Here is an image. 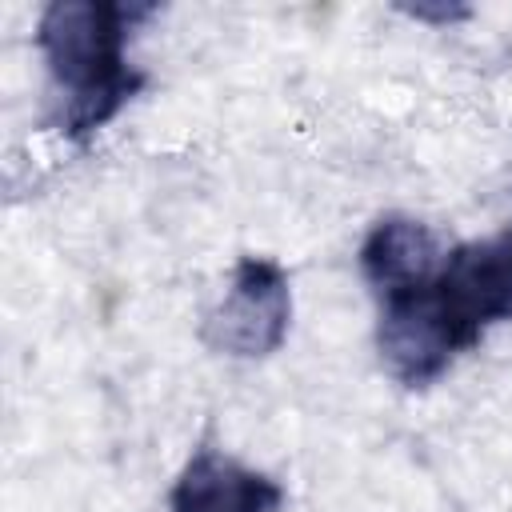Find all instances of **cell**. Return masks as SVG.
Returning <instances> with one entry per match:
<instances>
[{
	"instance_id": "1",
	"label": "cell",
	"mask_w": 512,
	"mask_h": 512,
	"mask_svg": "<svg viewBox=\"0 0 512 512\" xmlns=\"http://www.w3.org/2000/svg\"><path fill=\"white\" fill-rule=\"evenodd\" d=\"M128 24L132 12L116 0H56L40 12L36 44L56 88V128L64 136H92L144 88V76L124 56Z\"/></svg>"
},
{
	"instance_id": "2",
	"label": "cell",
	"mask_w": 512,
	"mask_h": 512,
	"mask_svg": "<svg viewBox=\"0 0 512 512\" xmlns=\"http://www.w3.org/2000/svg\"><path fill=\"white\" fill-rule=\"evenodd\" d=\"M292 324V288L288 272L268 256H244L232 268L228 292L200 324V340L236 360L272 356Z\"/></svg>"
},
{
	"instance_id": "3",
	"label": "cell",
	"mask_w": 512,
	"mask_h": 512,
	"mask_svg": "<svg viewBox=\"0 0 512 512\" xmlns=\"http://www.w3.org/2000/svg\"><path fill=\"white\" fill-rule=\"evenodd\" d=\"M476 340L452 320L444 300L436 296L432 280L424 288L388 296L380 308V328H376V348L384 368L404 384V388H424L436 376L448 372V364L468 352Z\"/></svg>"
},
{
	"instance_id": "4",
	"label": "cell",
	"mask_w": 512,
	"mask_h": 512,
	"mask_svg": "<svg viewBox=\"0 0 512 512\" xmlns=\"http://www.w3.org/2000/svg\"><path fill=\"white\" fill-rule=\"evenodd\" d=\"M432 288L452 320L480 344L492 324L512 320V232L452 248L432 276Z\"/></svg>"
},
{
	"instance_id": "5",
	"label": "cell",
	"mask_w": 512,
	"mask_h": 512,
	"mask_svg": "<svg viewBox=\"0 0 512 512\" xmlns=\"http://www.w3.org/2000/svg\"><path fill=\"white\" fill-rule=\"evenodd\" d=\"M280 504L284 488L272 476L216 448L192 452L168 496L172 512H280Z\"/></svg>"
},
{
	"instance_id": "6",
	"label": "cell",
	"mask_w": 512,
	"mask_h": 512,
	"mask_svg": "<svg viewBox=\"0 0 512 512\" xmlns=\"http://www.w3.org/2000/svg\"><path fill=\"white\" fill-rule=\"evenodd\" d=\"M444 264L440 240L428 224L412 216H384L360 244V272L380 292V300L424 288Z\"/></svg>"
},
{
	"instance_id": "7",
	"label": "cell",
	"mask_w": 512,
	"mask_h": 512,
	"mask_svg": "<svg viewBox=\"0 0 512 512\" xmlns=\"http://www.w3.org/2000/svg\"><path fill=\"white\" fill-rule=\"evenodd\" d=\"M412 20H436V24H452V20H464L468 8H456V4H440V8H428V4H412L404 8Z\"/></svg>"
}]
</instances>
